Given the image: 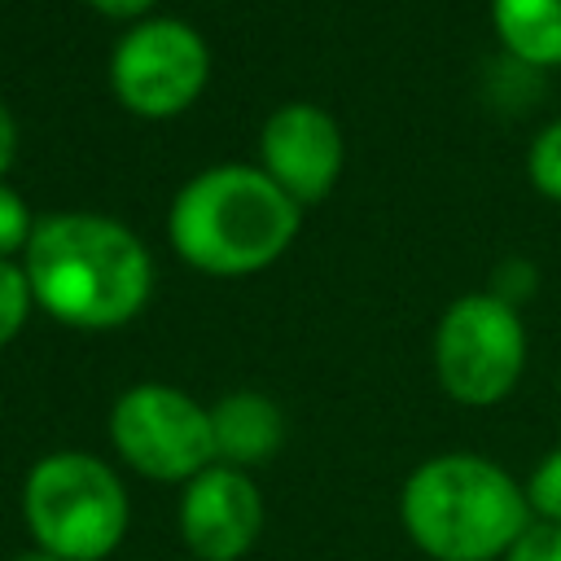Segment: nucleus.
<instances>
[{"instance_id": "obj_1", "label": "nucleus", "mask_w": 561, "mask_h": 561, "mask_svg": "<svg viewBox=\"0 0 561 561\" xmlns=\"http://www.w3.org/2000/svg\"><path fill=\"white\" fill-rule=\"evenodd\" d=\"M26 280L35 302L70 329L127 324L153 285L149 250L131 228L105 215H48L26 245Z\"/></svg>"}, {"instance_id": "obj_2", "label": "nucleus", "mask_w": 561, "mask_h": 561, "mask_svg": "<svg viewBox=\"0 0 561 561\" xmlns=\"http://www.w3.org/2000/svg\"><path fill=\"white\" fill-rule=\"evenodd\" d=\"M399 522L430 561H504L526 535V486L486 456L447 451L416 465L399 491Z\"/></svg>"}, {"instance_id": "obj_3", "label": "nucleus", "mask_w": 561, "mask_h": 561, "mask_svg": "<svg viewBox=\"0 0 561 561\" xmlns=\"http://www.w3.org/2000/svg\"><path fill=\"white\" fill-rule=\"evenodd\" d=\"M298 232V202L259 167H210L193 175L171 206V245L210 276L267 267Z\"/></svg>"}, {"instance_id": "obj_4", "label": "nucleus", "mask_w": 561, "mask_h": 561, "mask_svg": "<svg viewBox=\"0 0 561 561\" xmlns=\"http://www.w3.org/2000/svg\"><path fill=\"white\" fill-rule=\"evenodd\" d=\"M22 517L39 552L57 561H105L118 552L131 504L123 478L88 451L39 456L22 482Z\"/></svg>"}, {"instance_id": "obj_5", "label": "nucleus", "mask_w": 561, "mask_h": 561, "mask_svg": "<svg viewBox=\"0 0 561 561\" xmlns=\"http://www.w3.org/2000/svg\"><path fill=\"white\" fill-rule=\"evenodd\" d=\"M110 443L127 469L149 482H193L215 465L210 408L158 381L123 390L110 408Z\"/></svg>"}, {"instance_id": "obj_6", "label": "nucleus", "mask_w": 561, "mask_h": 561, "mask_svg": "<svg viewBox=\"0 0 561 561\" xmlns=\"http://www.w3.org/2000/svg\"><path fill=\"white\" fill-rule=\"evenodd\" d=\"M526 364V333L508 298L465 294L456 298L434 333V368L456 403L491 408L500 403Z\"/></svg>"}, {"instance_id": "obj_7", "label": "nucleus", "mask_w": 561, "mask_h": 561, "mask_svg": "<svg viewBox=\"0 0 561 561\" xmlns=\"http://www.w3.org/2000/svg\"><path fill=\"white\" fill-rule=\"evenodd\" d=\"M206 70H210V53L202 35L175 18H153L118 39L110 61V83L131 114L171 118L197 101Z\"/></svg>"}, {"instance_id": "obj_8", "label": "nucleus", "mask_w": 561, "mask_h": 561, "mask_svg": "<svg viewBox=\"0 0 561 561\" xmlns=\"http://www.w3.org/2000/svg\"><path fill=\"white\" fill-rule=\"evenodd\" d=\"M263 535V491L245 469L210 465L180 491V539L202 561H241Z\"/></svg>"}, {"instance_id": "obj_9", "label": "nucleus", "mask_w": 561, "mask_h": 561, "mask_svg": "<svg viewBox=\"0 0 561 561\" xmlns=\"http://www.w3.org/2000/svg\"><path fill=\"white\" fill-rule=\"evenodd\" d=\"M263 167L294 202H320L342 171V131L320 105H280L263 123Z\"/></svg>"}, {"instance_id": "obj_10", "label": "nucleus", "mask_w": 561, "mask_h": 561, "mask_svg": "<svg viewBox=\"0 0 561 561\" xmlns=\"http://www.w3.org/2000/svg\"><path fill=\"white\" fill-rule=\"evenodd\" d=\"M210 434H215V465L250 469L280 451L285 416L267 394L237 390L210 408Z\"/></svg>"}, {"instance_id": "obj_11", "label": "nucleus", "mask_w": 561, "mask_h": 561, "mask_svg": "<svg viewBox=\"0 0 561 561\" xmlns=\"http://www.w3.org/2000/svg\"><path fill=\"white\" fill-rule=\"evenodd\" d=\"M495 35L526 66H561V0H491Z\"/></svg>"}, {"instance_id": "obj_12", "label": "nucleus", "mask_w": 561, "mask_h": 561, "mask_svg": "<svg viewBox=\"0 0 561 561\" xmlns=\"http://www.w3.org/2000/svg\"><path fill=\"white\" fill-rule=\"evenodd\" d=\"M526 504H530V517L535 522L561 526V447L548 451L530 469V478H526Z\"/></svg>"}, {"instance_id": "obj_13", "label": "nucleus", "mask_w": 561, "mask_h": 561, "mask_svg": "<svg viewBox=\"0 0 561 561\" xmlns=\"http://www.w3.org/2000/svg\"><path fill=\"white\" fill-rule=\"evenodd\" d=\"M31 302H35V294H31L26 267H13L9 259H0V346L18 337V329L26 324Z\"/></svg>"}, {"instance_id": "obj_14", "label": "nucleus", "mask_w": 561, "mask_h": 561, "mask_svg": "<svg viewBox=\"0 0 561 561\" xmlns=\"http://www.w3.org/2000/svg\"><path fill=\"white\" fill-rule=\"evenodd\" d=\"M526 171H530V184L543 197H557L561 202V118L535 136L530 158H526Z\"/></svg>"}, {"instance_id": "obj_15", "label": "nucleus", "mask_w": 561, "mask_h": 561, "mask_svg": "<svg viewBox=\"0 0 561 561\" xmlns=\"http://www.w3.org/2000/svg\"><path fill=\"white\" fill-rule=\"evenodd\" d=\"M31 232H35V228H31L26 202H22L13 188L0 184V259L26 250V245H31Z\"/></svg>"}, {"instance_id": "obj_16", "label": "nucleus", "mask_w": 561, "mask_h": 561, "mask_svg": "<svg viewBox=\"0 0 561 561\" xmlns=\"http://www.w3.org/2000/svg\"><path fill=\"white\" fill-rule=\"evenodd\" d=\"M504 561H561V526H552V522H530L526 535L508 548Z\"/></svg>"}, {"instance_id": "obj_17", "label": "nucleus", "mask_w": 561, "mask_h": 561, "mask_svg": "<svg viewBox=\"0 0 561 561\" xmlns=\"http://www.w3.org/2000/svg\"><path fill=\"white\" fill-rule=\"evenodd\" d=\"M13 153H18V127H13V114L0 105V175L9 171Z\"/></svg>"}, {"instance_id": "obj_18", "label": "nucleus", "mask_w": 561, "mask_h": 561, "mask_svg": "<svg viewBox=\"0 0 561 561\" xmlns=\"http://www.w3.org/2000/svg\"><path fill=\"white\" fill-rule=\"evenodd\" d=\"M92 9H101V13H110V18H136V13H145L153 0H88Z\"/></svg>"}, {"instance_id": "obj_19", "label": "nucleus", "mask_w": 561, "mask_h": 561, "mask_svg": "<svg viewBox=\"0 0 561 561\" xmlns=\"http://www.w3.org/2000/svg\"><path fill=\"white\" fill-rule=\"evenodd\" d=\"M13 561H57V557H48V552H39V548H31V552H18Z\"/></svg>"}]
</instances>
